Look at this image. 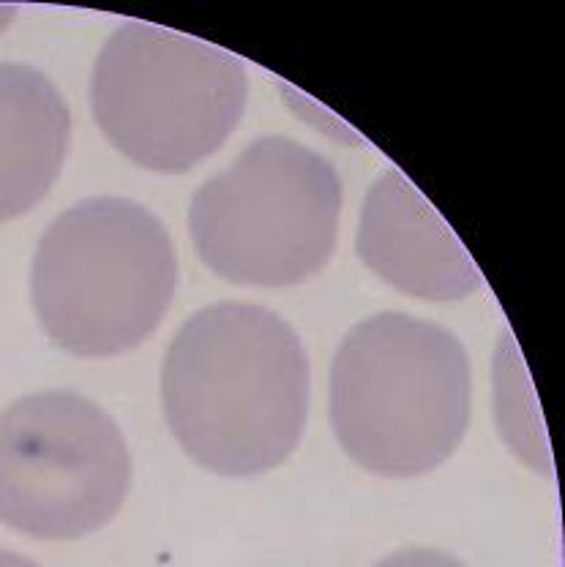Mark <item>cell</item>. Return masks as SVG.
Here are the masks:
<instances>
[{
	"mask_svg": "<svg viewBox=\"0 0 565 567\" xmlns=\"http://www.w3.org/2000/svg\"><path fill=\"white\" fill-rule=\"evenodd\" d=\"M162 406L175 442L222 477L276 470L301 445L309 358L276 311L225 300L184 322L164 354Z\"/></svg>",
	"mask_w": 565,
	"mask_h": 567,
	"instance_id": "1",
	"label": "cell"
},
{
	"mask_svg": "<svg viewBox=\"0 0 565 567\" xmlns=\"http://www.w3.org/2000/svg\"><path fill=\"white\" fill-rule=\"evenodd\" d=\"M473 374L462 341L432 319L382 311L358 322L331 369L341 451L380 477L438 470L464 440Z\"/></svg>",
	"mask_w": 565,
	"mask_h": 567,
	"instance_id": "2",
	"label": "cell"
},
{
	"mask_svg": "<svg viewBox=\"0 0 565 567\" xmlns=\"http://www.w3.org/2000/svg\"><path fill=\"white\" fill-rule=\"evenodd\" d=\"M178 289V257L156 213L126 197H91L41 235L31 298L41 330L76 358L137 350Z\"/></svg>",
	"mask_w": 565,
	"mask_h": 567,
	"instance_id": "3",
	"label": "cell"
},
{
	"mask_svg": "<svg viewBox=\"0 0 565 567\" xmlns=\"http://www.w3.org/2000/svg\"><path fill=\"white\" fill-rule=\"evenodd\" d=\"M345 188L326 156L260 137L197 188L188 233L210 274L244 287H296L331 262Z\"/></svg>",
	"mask_w": 565,
	"mask_h": 567,
	"instance_id": "4",
	"label": "cell"
},
{
	"mask_svg": "<svg viewBox=\"0 0 565 567\" xmlns=\"http://www.w3.org/2000/svg\"><path fill=\"white\" fill-rule=\"evenodd\" d=\"M249 99V74L233 52L126 22L104 41L91 80L99 128L137 167L178 175L214 156Z\"/></svg>",
	"mask_w": 565,
	"mask_h": 567,
	"instance_id": "5",
	"label": "cell"
},
{
	"mask_svg": "<svg viewBox=\"0 0 565 567\" xmlns=\"http://www.w3.org/2000/svg\"><path fill=\"white\" fill-rule=\"evenodd\" d=\"M132 486L123 431L72 390L17 399L0 415V522L37 540H80L117 516Z\"/></svg>",
	"mask_w": 565,
	"mask_h": 567,
	"instance_id": "6",
	"label": "cell"
},
{
	"mask_svg": "<svg viewBox=\"0 0 565 567\" xmlns=\"http://www.w3.org/2000/svg\"><path fill=\"white\" fill-rule=\"evenodd\" d=\"M356 248L372 274L410 298L451 303L484 287L468 248L399 169L367 192Z\"/></svg>",
	"mask_w": 565,
	"mask_h": 567,
	"instance_id": "7",
	"label": "cell"
},
{
	"mask_svg": "<svg viewBox=\"0 0 565 567\" xmlns=\"http://www.w3.org/2000/svg\"><path fill=\"white\" fill-rule=\"evenodd\" d=\"M72 115L39 69L0 63V224L33 210L66 164Z\"/></svg>",
	"mask_w": 565,
	"mask_h": 567,
	"instance_id": "8",
	"label": "cell"
},
{
	"mask_svg": "<svg viewBox=\"0 0 565 567\" xmlns=\"http://www.w3.org/2000/svg\"><path fill=\"white\" fill-rule=\"evenodd\" d=\"M374 567H468L459 563L451 554L438 551V548H404V551L391 554L380 559Z\"/></svg>",
	"mask_w": 565,
	"mask_h": 567,
	"instance_id": "9",
	"label": "cell"
},
{
	"mask_svg": "<svg viewBox=\"0 0 565 567\" xmlns=\"http://www.w3.org/2000/svg\"><path fill=\"white\" fill-rule=\"evenodd\" d=\"M0 567H41V565L33 563L31 557H22V554H14V551H6V548H0Z\"/></svg>",
	"mask_w": 565,
	"mask_h": 567,
	"instance_id": "10",
	"label": "cell"
}]
</instances>
